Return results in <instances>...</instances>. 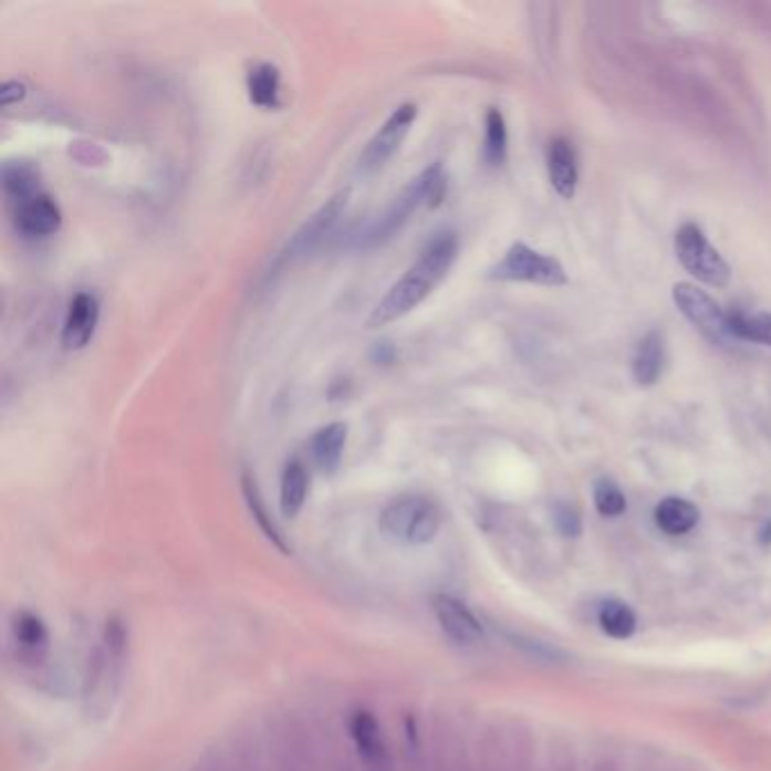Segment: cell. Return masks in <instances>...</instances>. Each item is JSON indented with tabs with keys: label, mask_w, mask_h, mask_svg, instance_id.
<instances>
[{
	"label": "cell",
	"mask_w": 771,
	"mask_h": 771,
	"mask_svg": "<svg viewBox=\"0 0 771 771\" xmlns=\"http://www.w3.org/2000/svg\"><path fill=\"white\" fill-rule=\"evenodd\" d=\"M459 242L455 233H439L428 242L419 259L392 285L369 315V329L387 326L419 308L448 277L457 261Z\"/></svg>",
	"instance_id": "6da1fadb"
},
{
	"label": "cell",
	"mask_w": 771,
	"mask_h": 771,
	"mask_svg": "<svg viewBox=\"0 0 771 771\" xmlns=\"http://www.w3.org/2000/svg\"><path fill=\"white\" fill-rule=\"evenodd\" d=\"M446 186H448V177L444 166L441 164L428 166L419 177H415L405 186V190L392 201V207L378 220H374L365 229V233L357 236V244L376 247L392 240L409 220H413V216L419 209L439 207L446 195Z\"/></svg>",
	"instance_id": "7a4b0ae2"
},
{
	"label": "cell",
	"mask_w": 771,
	"mask_h": 771,
	"mask_svg": "<svg viewBox=\"0 0 771 771\" xmlns=\"http://www.w3.org/2000/svg\"><path fill=\"white\" fill-rule=\"evenodd\" d=\"M127 627L121 618H110L102 629L100 645L88 665L86 679V701L93 710L105 712L110 699L116 697L121 686L123 665L127 656Z\"/></svg>",
	"instance_id": "3957f363"
},
{
	"label": "cell",
	"mask_w": 771,
	"mask_h": 771,
	"mask_svg": "<svg viewBox=\"0 0 771 771\" xmlns=\"http://www.w3.org/2000/svg\"><path fill=\"white\" fill-rule=\"evenodd\" d=\"M441 509L426 496H400L394 498L381 511V532L403 545H426L441 530Z\"/></svg>",
	"instance_id": "277c9868"
},
{
	"label": "cell",
	"mask_w": 771,
	"mask_h": 771,
	"mask_svg": "<svg viewBox=\"0 0 771 771\" xmlns=\"http://www.w3.org/2000/svg\"><path fill=\"white\" fill-rule=\"evenodd\" d=\"M493 281H513V283H536L548 288H559L569 283L563 265L554 256L541 253L525 242H513L502 261L496 263L489 272Z\"/></svg>",
	"instance_id": "5b68a950"
},
{
	"label": "cell",
	"mask_w": 771,
	"mask_h": 771,
	"mask_svg": "<svg viewBox=\"0 0 771 771\" xmlns=\"http://www.w3.org/2000/svg\"><path fill=\"white\" fill-rule=\"evenodd\" d=\"M675 249L679 263L701 283L712 288H727L731 283V265L725 261V256L708 242L699 225H681L675 238Z\"/></svg>",
	"instance_id": "8992f818"
},
{
	"label": "cell",
	"mask_w": 771,
	"mask_h": 771,
	"mask_svg": "<svg viewBox=\"0 0 771 771\" xmlns=\"http://www.w3.org/2000/svg\"><path fill=\"white\" fill-rule=\"evenodd\" d=\"M673 299L681 311V315L695 329H699V333L706 335L710 342H717V344L736 342L731 335L729 313L706 290L697 288L695 283H677L673 288Z\"/></svg>",
	"instance_id": "52a82bcc"
},
{
	"label": "cell",
	"mask_w": 771,
	"mask_h": 771,
	"mask_svg": "<svg viewBox=\"0 0 771 771\" xmlns=\"http://www.w3.org/2000/svg\"><path fill=\"white\" fill-rule=\"evenodd\" d=\"M348 207V190H342L333 195L322 209H317L311 218H308L299 231L290 238L288 247L281 253V263H294L311 256L315 249L322 247V242L335 231L337 222L342 220L344 211Z\"/></svg>",
	"instance_id": "ba28073f"
},
{
	"label": "cell",
	"mask_w": 771,
	"mask_h": 771,
	"mask_svg": "<svg viewBox=\"0 0 771 771\" xmlns=\"http://www.w3.org/2000/svg\"><path fill=\"white\" fill-rule=\"evenodd\" d=\"M415 121H417V105H413V102H405V105L396 107L392 116L383 123V127L374 134V138L367 143L363 154H360L357 170L363 175H374L381 168H385L387 162L400 149Z\"/></svg>",
	"instance_id": "9c48e42d"
},
{
	"label": "cell",
	"mask_w": 771,
	"mask_h": 771,
	"mask_svg": "<svg viewBox=\"0 0 771 771\" xmlns=\"http://www.w3.org/2000/svg\"><path fill=\"white\" fill-rule=\"evenodd\" d=\"M433 613L446 638L455 645L471 647L485 638V627L476 618V613L452 595H435Z\"/></svg>",
	"instance_id": "30bf717a"
},
{
	"label": "cell",
	"mask_w": 771,
	"mask_h": 771,
	"mask_svg": "<svg viewBox=\"0 0 771 771\" xmlns=\"http://www.w3.org/2000/svg\"><path fill=\"white\" fill-rule=\"evenodd\" d=\"M10 640L21 663L39 665L50 654V629L32 611H17L10 623Z\"/></svg>",
	"instance_id": "8fae6325"
},
{
	"label": "cell",
	"mask_w": 771,
	"mask_h": 771,
	"mask_svg": "<svg viewBox=\"0 0 771 771\" xmlns=\"http://www.w3.org/2000/svg\"><path fill=\"white\" fill-rule=\"evenodd\" d=\"M12 220L21 236L48 238V236H55L62 229V209L53 197L41 192L32 199L17 204Z\"/></svg>",
	"instance_id": "7c38bea8"
},
{
	"label": "cell",
	"mask_w": 771,
	"mask_h": 771,
	"mask_svg": "<svg viewBox=\"0 0 771 771\" xmlns=\"http://www.w3.org/2000/svg\"><path fill=\"white\" fill-rule=\"evenodd\" d=\"M97 320H100L97 299L88 292H77L69 303L64 329H62V346L66 351L84 348L95 335Z\"/></svg>",
	"instance_id": "4fadbf2b"
},
{
	"label": "cell",
	"mask_w": 771,
	"mask_h": 771,
	"mask_svg": "<svg viewBox=\"0 0 771 771\" xmlns=\"http://www.w3.org/2000/svg\"><path fill=\"white\" fill-rule=\"evenodd\" d=\"M348 736L357 749V753L363 756L369 764L385 767L389 760L387 744L383 738V729L378 725V719L369 710H353L348 717Z\"/></svg>",
	"instance_id": "5bb4252c"
},
{
	"label": "cell",
	"mask_w": 771,
	"mask_h": 771,
	"mask_svg": "<svg viewBox=\"0 0 771 771\" xmlns=\"http://www.w3.org/2000/svg\"><path fill=\"white\" fill-rule=\"evenodd\" d=\"M548 175L550 184L563 199H573L580 184L577 154L571 140L554 138L548 149Z\"/></svg>",
	"instance_id": "9a60e30c"
},
{
	"label": "cell",
	"mask_w": 771,
	"mask_h": 771,
	"mask_svg": "<svg viewBox=\"0 0 771 771\" xmlns=\"http://www.w3.org/2000/svg\"><path fill=\"white\" fill-rule=\"evenodd\" d=\"M663 367H665V337L663 333L652 331L638 342L634 351V357H632L634 381L640 387H652L663 376Z\"/></svg>",
	"instance_id": "2e32d148"
},
{
	"label": "cell",
	"mask_w": 771,
	"mask_h": 771,
	"mask_svg": "<svg viewBox=\"0 0 771 771\" xmlns=\"http://www.w3.org/2000/svg\"><path fill=\"white\" fill-rule=\"evenodd\" d=\"M240 487H242V496H244V502H247V509L251 513V519L253 523L259 525V530L263 532V536L281 552V554H292V545L288 543L285 534L281 532V528L277 525V521L272 519V513L259 491V485H256V480L251 476H242L240 480Z\"/></svg>",
	"instance_id": "e0dca14e"
},
{
	"label": "cell",
	"mask_w": 771,
	"mask_h": 771,
	"mask_svg": "<svg viewBox=\"0 0 771 771\" xmlns=\"http://www.w3.org/2000/svg\"><path fill=\"white\" fill-rule=\"evenodd\" d=\"M346 435H348V426L342 421L329 424L315 433L311 441V455L320 471L335 473L340 469L344 446H346Z\"/></svg>",
	"instance_id": "ac0fdd59"
},
{
	"label": "cell",
	"mask_w": 771,
	"mask_h": 771,
	"mask_svg": "<svg viewBox=\"0 0 771 771\" xmlns=\"http://www.w3.org/2000/svg\"><path fill=\"white\" fill-rule=\"evenodd\" d=\"M308 491H311V473H308L305 465L299 459H292L285 465L281 476V513L285 519H296L299 511L303 509L308 500Z\"/></svg>",
	"instance_id": "d6986e66"
},
{
	"label": "cell",
	"mask_w": 771,
	"mask_h": 771,
	"mask_svg": "<svg viewBox=\"0 0 771 771\" xmlns=\"http://www.w3.org/2000/svg\"><path fill=\"white\" fill-rule=\"evenodd\" d=\"M656 525L670 536H681L688 534L697 528L699 523V509L697 504H692L686 498H665L658 502L656 511H654Z\"/></svg>",
	"instance_id": "ffe728a7"
},
{
	"label": "cell",
	"mask_w": 771,
	"mask_h": 771,
	"mask_svg": "<svg viewBox=\"0 0 771 771\" xmlns=\"http://www.w3.org/2000/svg\"><path fill=\"white\" fill-rule=\"evenodd\" d=\"M247 91L251 105L265 112L281 107V75L272 64H256L247 75Z\"/></svg>",
	"instance_id": "44dd1931"
},
{
	"label": "cell",
	"mask_w": 771,
	"mask_h": 771,
	"mask_svg": "<svg viewBox=\"0 0 771 771\" xmlns=\"http://www.w3.org/2000/svg\"><path fill=\"white\" fill-rule=\"evenodd\" d=\"M3 188L17 207V204L41 195L39 170L28 162H10L3 168Z\"/></svg>",
	"instance_id": "7402d4cb"
},
{
	"label": "cell",
	"mask_w": 771,
	"mask_h": 771,
	"mask_svg": "<svg viewBox=\"0 0 771 771\" xmlns=\"http://www.w3.org/2000/svg\"><path fill=\"white\" fill-rule=\"evenodd\" d=\"M597 623H600V629L615 640H625V638L634 636V632L638 627L636 613L632 611V606H627L625 602H618V600H608L600 606Z\"/></svg>",
	"instance_id": "603a6c76"
},
{
	"label": "cell",
	"mask_w": 771,
	"mask_h": 771,
	"mask_svg": "<svg viewBox=\"0 0 771 771\" xmlns=\"http://www.w3.org/2000/svg\"><path fill=\"white\" fill-rule=\"evenodd\" d=\"M731 335L736 342H753L760 346H771V313H742L731 311Z\"/></svg>",
	"instance_id": "cb8c5ba5"
},
{
	"label": "cell",
	"mask_w": 771,
	"mask_h": 771,
	"mask_svg": "<svg viewBox=\"0 0 771 771\" xmlns=\"http://www.w3.org/2000/svg\"><path fill=\"white\" fill-rule=\"evenodd\" d=\"M507 123L498 110L487 112V123H485V159L491 168H498L507 159Z\"/></svg>",
	"instance_id": "d4e9b609"
},
{
	"label": "cell",
	"mask_w": 771,
	"mask_h": 771,
	"mask_svg": "<svg viewBox=\"0 0 771 771\" xmlns=\"http://www.w3.org/2000/svg\"><path fill=\"white\" fill-rule=\"evenodd\" d=\"M593 500L604 519H618L627 511V496L623 493L621 485L611 478H602L595 482Z\"/></svg>",
	"instance_id": "484cf974"
},
{
	"label": "cell",
	"mask_w": 771,
	"mask_h": 771,
	"mask_svg": "<svg viewBox=\"0 0 771 771\" xmlns=\"http://www.w3.org/2000/svg\"><path fill=\"white\" fill-rule=\"evenodd\" d=\"M556 525L565 536H577L580 534V517L577 511L569 504H559L556 507Z\"/></svg>",
	"instance_id": "4316f807"
},
{
	"label": "cell",
	"mask_w": 771,
	"mask_h": 771,
	"mask_svg": "<svg viewBox=\"0 0 771 771\" xmlns=\"http://www.w3.org/2000/svg\"><path fill=\"white\" fill-rule=\"evenodd\" d=\"M25 84L23 82H6L3 88H0V102H3V107H12L17 102H21L25 97Z\"/></svg>",
	"instance_id": "83f0119b"
},
{
	"label": "cell",
	"mask_w": 771,
	"mask_h": 771,
	"mask_svg": "<svg viewBox=\"0 0 771 771\" xmlns=\"http://www.w3.org/2000/svg\"><path fill=\"white\" fill-rule=\"evenodd\" d=\"M591 771H621V769H618V764L611 762V760H597Z\"/></svg>",
	"instance_id": "f1b7e54d"
}]
</instances>
